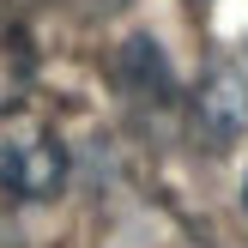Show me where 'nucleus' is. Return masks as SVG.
<instances>
[{
	"mask_svg": "<svg viewBox=\"0 0 248 248\" xmlns=\"http://www.w3.org/2000/svg\"><path fill=\"white\" fill-rule=\"evenodd\" d=\"M67 145L43 127H12L0 133V188L18 200H55L67 188Z\"/></svg>",
	"mask_w": 248,
	"mask_h": 248,
	"instance_id": "f257e3e1",
	"label": "nucleus"
},
{
	"mask_svg": "<svg viewBox=\"0 0 248 248\" xmlns=\"http://www.w3.org/2000/svg\"><path fill=\"white\" fill-rule=\"evenodd\" d=\"M31 79H36V48H31V31L0 6V115H18L24 97H31Z\"/></svg>",
	"mask_w": 248,
	"mask_h": 248,
	"instance_id": "f03ea898",
	"label": "nucleus"
},
{
	"mask_svg": "<svg viewBox=\"0 0 248 248\" xmlns=\"http://www.w3.org/2000/svg\"><path fill=\"white\" fill-rule=\"evenodd\" d=\"M200 115L212 121V133H236L242 121H248V103H242V79L230 67H218L212 79H206V91H200Z\"/></svg>",
	"mask_w": 248,
	"mask_h": 248,
	"instance_id": "7ed1b4c3",
	"label": "nucleus"
},
{
	"mask_svg": "<svg viewBox=\"0 0 248 248\" xmlns=\"http://www.w3.org/2000/svg\"><path fill=\"white\" fill-rule=\"evenodd\" d=\"M121 85L127 91H164L170 97V67L157 61V43H145V36H133L127 48H121Z\"/></svg>",
	"mask_w": 248,
	"mask_h": 248,
	"instance_id": "20e7f679",
	"label": "nucleus"
},
{
	"mask_svg": "<svg viewBox=\"0 0 248 248\" xmlns=\"http://www.w3.org/2000/svg\"><path fill=\"white\" fill-rule=\"evenodd\" d=\"M242 206H248V176H242Z\"/></svg>",
	"mask_w": 248,
	"mask_h": 248,
	"instance_id": "39448f33",
	"label": "nucleus"
}]
</instances>
